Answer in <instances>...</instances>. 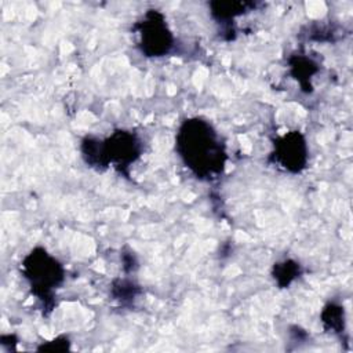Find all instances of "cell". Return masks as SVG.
Returning a JSON list of instances; mask_svg holds the SVG:
<instances>
[{
  "instance_id": "obj_1",
  "label": "cell",
  "mask_w": 353,
  "mask_h": 353,
  "mask_svg": "<svg viewBox=\"0 0 353 353\" xmlns=\"http://www.w3.org/2000/svg\"><path fill=\"white\" fill-rule=\"evenodd\" d=\"M176 152L185 165L199 178L211 181L225 168V146L214 127L199 117L185 120L176 134Z\"/></svg>"
},
{
  "instance_id": "obj_2",
  "label": "cell",
  "mask_w": 353,
  "mask_h": 353,
  "mask_svg": "<svg viewBox=\"0 0 353 353\" xmlns=\"http://www.w3.org/2000/svg\"><path fill=\"white\" fill-rule=\"evenodd\" d=\"M81 152L91 167L103 168L113 163V167L123 170L138 159L141 143L134 134L117 131L106 141L87 137L81 143Z\"/></svg>"
},
{
  "instance_id": "obj_3",
  "label": "cell",
  "mask_w": 353,
  "mask_h": 353,
  "mask_svg": "<svg viewBox=\"0 0 353 353\" xmlns=\"http://www.w3.org/2000/svg\"><path fill=\"white\" fill-rule=\"evenodd\" d=\"M21 265L33 294L43 301L50 299L54 288L63 280V268L43 248H34Z\"/></svg>"
},
{
  "instance_id": "obj_4",
  "label": "cell",
  "mask_w": 353,
  "mask_h": 353,
  "mask_svg": "<svg viewBox=\"0 0 353 353\" xmlns=\"http://www.w3.org/2000/svg\"><path fill=\"white\" fill-rule=\"evenodd\" d=\"M135 29L139 34L138 46L146 57H163L174 46V36L164 15L157 10H149L143 19L135 25Z\"/></svg>"
},
{
  "instance_id": "obj_5",
  "label": "cell",
  "mask_w": 353,
  "mask_h": 353,
  "mask_svg": "<svg viewBox=\"0 0 353 353\" xmlns=\"http://www.w3.org/2000/svg\"><path fill=\"white\" fill-rule=\"evenodd\" d=\"M272 159L285 171L301 172L307 163V145L303 135L299 131H292L279 138Z\"/></svg>"
},
{
  "instance_id": "obj_6",
  "label": "cell",
  "mask_w": 353,
  "mask_h": 353,
  "mask_svg": "<svg viewBox=\"0 0 353 353\" xmlns=\"http://www.w3.org/2000/svg\"><path fill=\"white\" fill-rule=\"evenodd\" d=\"M299 272L301 270H299L298 263L291 262V261H284L283 263H277L274 266L273 274L280 287H287L292 280L296 279Z\"/></svg>"
}]
</instances>
